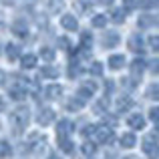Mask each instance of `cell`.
<instances>
[{
    "mask_svg": "<svg viewBox=\"0 0 159 159\" xmlns=\"http://www.w3.org/2000/svg\"><path fill=\"white\" fill-rule=\"evenodd\" d=\"M119 34L117 32H105V36H103V47L105 48H111V47H117L119 44Z\"/></svg>",
    "mask_w": 159,
    "mask_h": 159,
    "instance_id": "5",
    "label": "cell"
},
{
    "mask_svg": "<svg viewBox=\"0 0 159 159\" xmlns=\"http://www.w3.org/2000/svg\"><path fill=\"white\" fill-rule=\"evenodd\" d=\"M135 143H137V139H135L133 133H125V135L121 137V147H125V149H131Z\"/></svg>",
    "mask_w": 159,
    "mask_h": 159,
    "instance_id": "8",
    "label": "cell"
},
{
    "mask_svg": "<svg viewBox=\"0 0 159 159\" xmlns=\"http://www.w3.org/2000/svg\"><path fill=\"white\" fill-rule=\"evenodd\" d=\"M149 47H151V51L159 52V36H149Z\"/></svg>",
    "mask_w": 159,
    "mask_h": 159,
    "instance_id": "18",
    "label": "cell"
},
{
    "mask_svg": "<svg viewBox=\"0 0 159 159\" xmlns=\"http://www.w3.org/2000/svg\"><path fill=\"white\" fill-rule=\"evenodd\" d=\"M61 26L65 28V30H79V22H77V18H75L73 14H62Z\"/></svg>",
    "mask_w": 159,
    "mask_h": 159,
    "instance_id": "3",
    "label": "cell"
},
{
    "mask_svg": "<svg viewBox=\"0 0 159 159\" xmlns=\"http://www.w3.org/2000/svg\"><path fill=\"white\" fill-rule=\"evenodd\" d=\"M155 137H159V123H157V127H155V133H153Z\"/></svg>",
    "mask_w": 159,
    "mask_h": 159,
    "instance_id": "28",
    "label": "cell"
},
{
    "mask_svg": "<svg viewBox=\"0 0 159 159\" xmlns=\"http://www.w3.org/2000/svg\"><path fill=\"white\" fill-rule=\"evenodd\" d=\"M147 95H149L151 99H159V85H153V87H149Z\"/></svg>",
    "mask_w": 159,
    "mask_h": 159,
    "instance_id": "20",
    "label": "cell"
},
{
    "mask_svg": "<svg viewBox=\"0 0 159 159\" xmlns=\"http://www.w3.org/2000/svg\"><path fill=\"white\" fill-rule=\"evenodd\" d=\"M127 44H129V51H133V52H137V54L145 52L143 39H141L139 34H131V36H129V40H127Z\"/></svg>",
    "mask_w": 159,
    "mask_h": 159,
    "instance_id": "1",
    "label": "cell"
},
{
    "mask_svg": "<svg viewBox=\"0 0 159 159\" xmlns=\"http://www.w3.org/2000/svg\"><path fill=\"white\" fill-rule=\"evenodd\" d=\"M143 151L147 153L149 159H157L159 157V143H155L153 139H145L143 141Z\"/></svg>",
    "mask_w": 159,
    "mask_h": 159,
    "instance_id": "2",
    "label": "cell"
},
{
    "mask_svg": "<svg viewBox=\"0 0 159 159\" xmlns=\"http://www.w3.org/2000/svg\"><path fill=\"white\" fill-rule=\"evenodd\" d=\"M111 20L115 24L125 22V10H123V8H113V10H111Z\"/></svg>",
    "mask_w": 159,
    "mask_h": 159,
    "instance_id": "10",
    "label": "cell"
},
{
    "mask_svg": "<svg viewBox=\"0 0 159 159\" xmlns=\"http://www.w3.org/2000/svg\"><path fill=\"white\" fill-rule=\"evenodd\" d=\"M91 43H93V36H91V32H83V34H81V47H83V48H89Z\"/></svg>",
    "mask_w": 159,
    "mask_h": 159,
    "instance_id": "14",
    "label": "cell"
},
{
    "mask_svg": "<svg viewBox=\"0 0 159 159\" xmlns=\"http://www.w3.org/2000/svg\"><path fill=\"white\" fill-rule=\"evenodd\" d=\"M58 44H61V48H62V51H69V48H70L69 39H58Z\"/></svg>",
    "mask_w": 159,
    "mask_h": 159,
    "instance_id": "23",
    "label": "cell"
},
{
    "mask_svg": "<svg viewBox=\"0 0 159 159\" xmlns=\"http://www.w3.org/2000/svg\"><path fill=\"white\" fill-rule=\"evenodd\" d=\"M40 54H43L44 61H52V58H54V51H52V48H48V47H44L43 51H40Z\"/></svg>",
    "mask_w": 159,
    "mask_h": 159,
    "instance_id": "17",
    "label": "cell"
},
{
    "mask_svg": "<svg viewBox=\"0 0 159 159\" xmlns=\"http://www.w3.org/2000/svg\"><path fill=\"white\" fill-rule=\"evenodd\" d=\"M12 32H14L16 36H26L28 34V28H26V24H24L22 20H18V22L12 24Z\"/></svg>",
    "mask_w": 159,
    "mask_h": 159,
    "instance_id": "9",
    "label": "cell"
},
{
    "mask_svg": "<svg viewBox=\"0 0 159 159\" xmlns=\"http://www.w3.org/2000/svg\"><path fill=\"white\" fill-rule=\"evenodd\" d=\"M127 125L131 129H135V131H139V129H143L145 127V119H143V115H129V119H127Z\"/></svg>",
    "mask_w": 159,
    "mask_h": 159,
    "instance_id": "4",
    "label": "cell"
},
{
    "mask_svg": "<svg viewBox=\"0 0 159 159\" xmlns=\"http://www.w3.org/2000/svg\"><path fill=\"white\" fill-rule=\"evenodd\" d=\"M18 52H20V48L16 47V44H8V47H6V54H8V58H16V57H18Z\"/></svg>",
    "mask_w": 159,
    "mask_h": 159,
    "instance_id": "15",
    "label": "cell"
},
{
    "mask_svg": "<svg viewBox=\"0 0 159 159\" xmlns=\"http://www.w3.org/2000/svg\"><path fill=\"white\" fill-rule=\"evenodd\" d=\"M149 69H151V73L159 75V61H151L149 62Z\"/></svg>",
    "mask_w": 159,
    "mask_h": 159,
    "instance_id": "24",
    "label": "cell"
},
{
    "mask_svg": "<svg viewBox=\"0 0 159 159\" xmlns=\"http://www.w3.org/2000/svg\"><path fill=\"white\" fill-rule=\"evenodd\" d=\"M75 6H77L79 12H91V2H85V0H79Z\"/></svg>",
    "mask_w": 159,
    "mask_h": 159,
    "instance_id": "16",
    "label": "cell"
},
{
    "mask_svg": "<svg viewBox=\"0 0 159 159\" xmlns=\"http://www.w3.org/2000/svg\"><path fill=\"white\" fill-rule=\"evenodd\" d=\"M109 66H111L113 70H119L125 66V57L123 54H111V58H109Z\"/></svg>",
    "mask_w": 159,
    "mask_h": 159,
    "instance_id": "6",
    "label": "cell"
},
{
    "mask_svg": "<svg viewBox=\"0 0 159 159\" xmlns=\"http://www.w3.org/2000/svg\"><path fill=\"white\" fill-rule=\"evenodd\" d=\"M149 117H151L153 121H157V123H159V107H153L151 111H149Z\"/></svg>",
    "mask_w": 159,
    "mask_h": 159,
    "instance_id": "22",
    "label": "cell"
},
{
    "mask_svg": "<svg viewBox=\"0 0 159 159\" xmlns=\"http://www.w3.org/2000/svg\"><path fill=\"white\" fill-rule=\"evenodd\" d=\"M48 93H51V97H58V93H61V87H51V89H48Z\"/></svg>",
    "mask_w": 159,
    "mask_h": 159,
    "instance_id": "25",
    "label": "cell"
},
{
    "mask_svg": "<svg viewBox=\"0 0 159 159\" xmlns=\"http://www.w3.org/2000/svg\"><path fill=\"white\" fill-rule=\"evenodd\" d=\"M101 4H113V0H99Z\"/></svg>",
    "mask_w": 159,
    "mask_h": 159,
    "instance_id": "27",
    "label": "cell"
},
{
    "mask_svg": "<svg viewBox=\"0 0 159 159\" xmlns=\"http://www.w3.org/2000/svg\"><path fill=\"white\" fill-rule=\"evenodd\" d=\"M91 73H93V75H101L103 73V65H101V62H95V65L91 66Z\"/></svg>",
    "mask_w": 159,
    "mask_h": 159,
    "instance_id": "21",
    "label": "cell"
},
{
    "mask_svg": "<svg viewBox=\"0 0 159 159\" xmlns=\"http://www.w3.org/2000/svg\"><path fill=\"white\" fill-rule=\"evenodd\" d=\"M44 75H51V77H54V75H57V70H54V69H44Z\"/></svg>",
    "mask_w": 159,
    "mask_h": 159,
    "instance_id": "26",
    "label": "cell"
},
{
    "mask_svg": "<svg viewBox=\"0 0 159 159\" xmlns=\"http://www.w3.org/2000/svg\"><path fill=\"white\" fill-rule=\"evenodd\" d=\"M34 65H36V57L34 54H26V57L22 58V66L24 69H32Z\"/></svg>",
    "mask_w": 159,
    "mask_h": 159,
    "instance_id": "13",
    "label": "cell"
},
{
    "mask_svg": "<svg viewBox=\"0 0 159 159\" xmlns=\"http://www.w3.org/2000/svg\"><path fill=\"white\" fill-rule=\"evenodd\" d=\"M145 70V61L143 58H135V61L131 62V73L133 75H141Z\"/></svg>",
    "mask_w": 159,
    "mask_h": 159,
    "instance_id": "11",
    "label": "cell"
},
{
    "mask_svg": "<svg viewBox=\"0 0 159 159\" xmlns=\"http://www.w3.org/2000/svg\"><path fill=\"white\" fill-rule=\"evenodd\" d=\"M131 107H133V99L131 97H121V99H117V111L125 113V111H129Z\"/></svg>",
    "mask_w": 159,
    "mask_h": 159,
    "instance_id": "7",
    "label": "cell"
},
{
    "mask_svg": "<svg viewBox=\"0 0 159 159\" xmlns=\"http://www.w3.org/2000/svg\"><path fill=\"white\" fill-rule=\"evenodd\" d=\"M105 24H107V16H105V14L93 16V26H95V28H105Z\"/></svg>",
    "mask_w": 159,
    "mask_h": 159,
    "instance_id": "12",
    "label": "cell"
},
{
    "mask_svg": "<svg viewBox=\"0 0 159 159\" xmlns=\"http://www.w3.org/2000/svg\"><path fill=\"white\" fill-rule=\"evenodd\" d=\"M151 22H153V20H151V16H149V14H145V16H141V18H139V26L147 28V26H151Z\"/></svg>",
    "mask_w": 159,
    "mask_h": 159,
    "instance_id": "19",
    "label": "cell"
}]
</instances>
